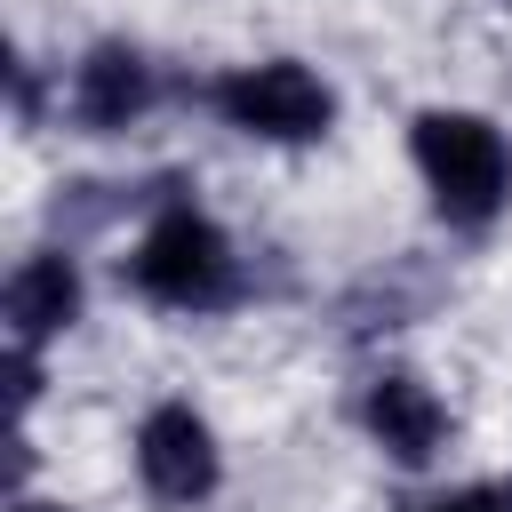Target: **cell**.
<instances>
[{
    "mask_svg": "<svg viewBox=\"0 0 512 512\" xmlns=\"http://www.w3.org/2000/svg\"><path fill=\"white\" fill-rule=\"evenodd\" d=\"M128 280L152 296V304H176V312H216L240 296V264H232V240L192 208V200H168L136 256H128Z\"/></svg>",
    "mask_w": 512,
    "mask_h": 512,
    "instance_id": "6da1fadb",
    "label": "cell"
},
{
    "mask_svg": "<svg viewBox=\"0 0 512 512\" xmlns=\"http://www.w3.org/2000/svg\"><path fill=\"white\" fill-rule=\"evenodd\" d=\"M416 168L448 224H488L512 192V152L480 112H424L416 120Z\"/></svg>",
    "mask_w": 512,
    "mask_h": 512,
    "instance_id": "7a4b0ae2",
    "label": "cell"
},
{
    "mask_svg": "<svg viewBox=\"0 0 512 512\" xmlns=\"http://www.w3.org/2000/svg\"><path fill=\"white\" fill-rule=\"evenodd\" d=\"M208 104H216L232 128L272 136V144H304V136H320V128L336 120L328 80L304 72V64H288V56H280V64H240V72L208 80Z\"/></svg>",
    "mask_w": 512,
    "mask_h": 512,
    "instance_id": "3957f363",
    "label": "cell"
},
{
    "mask_svg": "<svg viewBox=\"0 0 512 512\" xmlns=\"http://www.w3.org/2000/svg\"><path fill=\"white\" fill-rule=\"evenodd\" d=\"M136 472H144V488L160 504H200L216 488V440H208V424L192 408H176V400L152 408L144 432H136Z\"/></svg>",
    "mask_w": 512,
    "mask_h": 512,
    "instance_id": "277c9868",
    "label": "cell"
},
{
    "mask_svg": "<svg viewBox=\"0 0 512 512\" xmlns=\"http://www.w3.org/2000/svg\"><path fill=\"white\" fill-rule=\"evenodd\" d=\"M144 104H152V64H144L136 48L104 40V48L80 56V72H72V120H80V128L112 136V128H128Z\"/></svg>",
    "mask_w": 512,
    "mask_h": 512,
    "instance_id": "5b68a950",
    "label": "cell"
},
{
    "mask_svg": "<svg viewBox=\"0 0 512 512\" xmlns=\"http://www.w3.org/2000/svg\"><path fill=\"white\" fill-rule=\"evenodd\" d=\"M0 312H8L16 352H32L40 336L72 328V312H80V272H72V256H64V248L24 256V264H16V280H8V296H0Z\"/></svg>",
    "mask_w": 512,
    "mask_h": 512,
    "instance_id": "8992f818",
    "label": "cell"
},
{
    "mask_svg": "<svg viewBox=\"0 0 512 512\" xmlns=\"http://www.w3.org/2000/svg\"><path fill=\"white\" fill-rule=\"evenodd\" d=\"M368 432L384 440L392 464H424V456L440 448L448 416H440V400H432L416 376H376V384H368Z\"/></svg>",
    "mask_w": 512,
    "mask_h": 512,
    "instance_id": "52a82bcc",
    "label": "cell"
},
{
    "mask_svg": "<svg viewBox=\"0 0 512 512\" xmlns=\"http://www.w3.org/2000/svg\"><path fill=\"white\" fill-rule=\"evenodd\" d=\"M416 512H512V480H480V488H456V496H432Z\"/></svg>",
    "mask_w": 512,
    "mask_h": 512,
    "instance_id": "ba28073f",
    "label": "cell"
},
{
    "mask_svg": "<svg viewBox=\"0 0 512 512\" xmlns=\"http://www.w3.org/2000/svg\"><path fill=\"white\" fill-rule=\"evenodd\" d=\"M16 512H48V504H16Z\"/></svg>",
    "mask_w": 512,
    "mask_h": 512,
    "instance_id": "9c48e42d",
    "label": "cell"
}]
</instances>
